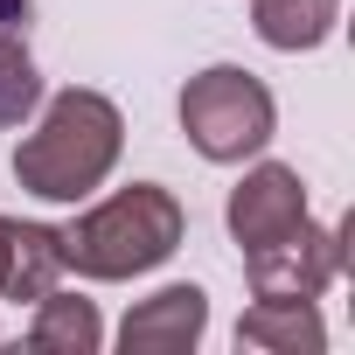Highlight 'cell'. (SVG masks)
Instances as JSON below:
<instances>
[{
    "instance_id": "obj_7",
    "label": "cell",
    "mask_w": 355,
    "mask_h": 355,
    "mask_svg": "<svg viewBox=\"0 0 355 355\" xmlns=\"http://www.w3.org/2000/svg\"><path fill=\"white\" fill-rule=\"evenodd\" d=\"M237 348H272V355H320L327 348V320L313 300L300 293H258L237 320Z\"/></svg>"
},
{
    "instance_id": "obj_9",
    "label": "cell",
    "mask_w": 355,
    "mask_h": 355,
    "mask_svg": "<svg viewBox=\"0 0 355 355\" xmlns=\"http://www.w3.org/2000/svg\"><path fill=\"white\" fill-rule=\"evenodd\" d=\"M28 28H35V0H0V132L21 125L42 105V77L28 56Z\"/></svg>"
},
{
    "instance_id": "obj_11",
    "label": "cell",
    "mask_w": 355,
    "mask_h": 355,
    "mask_svg": "<svg viewBox=\"0 0 355 355\" xmlns=\"http://www.w3.org/2000/svg\"><path fill=\"white\" fill-rule=\"evenodd\" d=\"M341 21V0H251V28L258 42L300 56V49H320Z\"/></svg>"
},
{
    "instance_id": "obj_4",
    "label": "cell",
    "mask_w": 355,
    "mask_h": 355,
    "mask_svg": "<svg viewBox=\"0 0 355 355\" xmlns=\"http://www.w3.org/2000/svg\"><path fill=\"white\" fill-rule=\"evenodd\" d=\"M341 258H348V230L306 216L293 237H279V244H265V251H244V272H251V293H300V300H320V293L341 279Z\"/></svg>"
},
{
    "instance_id": "obj_12",
    "label": "cell",
    "mask_w": 355,
    "mask_h": 355,
    "mask_svg": "<svg viewBox=\"0 0 355 355\" xmlns=\"http://www.w3.org/2000/svg\"><path fill=\"white\" fill-rule=\"evenodd\" d=\"M0 237H8V216H0Z\"/></svg>"
},
{
    "instance_id": "obj_2",
    "label": "cell",
    "mask_w": 355,
    "mask_h": 355,
    "mask_svg": "<svg viewBox=\"0 0 355 355\" xmlns=\"http://www.w3.org/2000/svg\"><path fill=\"white\" fill-rule=\"evenodd\" d=\"M182 230H189V216L174 202V189L132 182L112 202L63 223L56 244H63V272H77V279H139L182 251Z\"/></svg>"
},
{
    "instance_id": "obj_8",
    "label": "cell",
    "mask_w": 355,
    "mask_h": 355,
    "mask_svg": "<svg viewBox=\"0 0 355 355\" xmlns=\"http://www.w3.org/2000/svg\"><path fill=\"white\" fill-rule=\"evenodd\" d=\"M63 279V244H56V230L49 223H15L8 216V237H0V300H42L49 286Z\"/></svg>"
},
{
    "instance_id": "obj_10",
    "label": "cell",
    "mask_w": 355,
    "mask_h": 355,
    "mask_svg": "<svg viewBox=\"0 0 355 355\" xmlns=\"http://www.w3.org/2000/svg\"><path fill=\"white\" fill-rule=\"evenodd\" d=\"M98 341H105V320H98L91 300H77L63 286H49L35 300V320H28V348L35 355H98Z\"/></svg>"
},
{
    "instance_id": "obj_6",
    "label": "cell",
    "mask_w": 355,
    "mask_h": 355,
    "mask_svg": "<svg viewBox=\"0 0 355 355\" xmlns=\"http://www.w3.org/2000/svg\"><path fill=\"white\" fill-rule=\"evenodd\" d=\"M209 327V293L202 286H160L153 300H139L119 320V348L125 355H189Z\"/></svg>"
},
{
    "instance_id": "obj_5",
    "label": "cell",
    "mask_w": 355,
    "mask_h": 355,
    "mask_svg": "<svg viewBox=\"0 0 355 355\" xmlns=\"http://www.w3.org/2000/svg\"><path fill=\"white\" fill-rule=\"evenodd\" d=\"M300 223H306V182H300V167L258 160L244 182L230 189V237L244 251H265V244L293 237Z\"/></svg>"
},
{
    "instance_id": "obj_3",
    "label": "cell",
    "mask_w": 355,
    "mask_h": 355,
    "mask_svg": "<svg viewBox=\"0 0 355 355\" xmlns=\"http://www.w3.org/2000/svg\"><path fill=\"white\" fill-rule=\"evenodd\" d=\"M182 132H189V146H196L202 160L237 167V160H251V153L272 146V132H279V105H272V91H265L251 70H237V63H209L202 77L182 84Z\"/></svg>"
},
{
    "instance_id": "obj_1",
    "label": "cell",
    "mask_w": 355,
    "mask_h": 355,
    "mask_svg": "<svg viewBox=\"0 0 355 355\" xmlns=\"http://www.w3.org/2000/svg\"><path fill=\"white\" fill-rule=\"evenodd\" d=\"M119 146H125V119L105 91H56L42 125L15 146V182L42 202H84L91 189H105V174L119 167Z\"/></svg>"
}]
</instances>
